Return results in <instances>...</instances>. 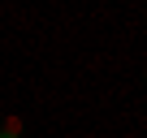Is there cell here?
<instances>
[{
  "mask_svg": "<svg viewBox=\"0 0 147 138\" xmlns=\"http://www.w3.org/2000/svg\"><path fill=\"white\" fill-rule=\"evenodd\" d=\"M22 134H26L22 117H5V121H0V138H22Z\"/></svg>",
  "mask_w": 147,
  "mask_h": 138,
  "instance_id": "1",
  "label": "cell"
}]
</instances>
